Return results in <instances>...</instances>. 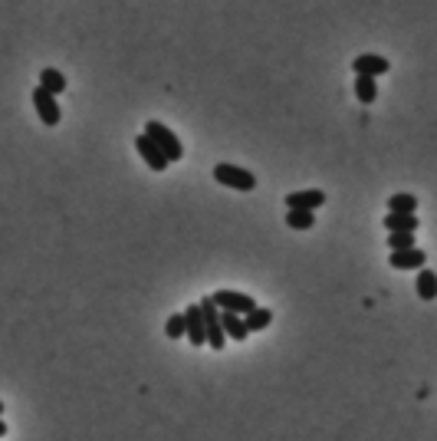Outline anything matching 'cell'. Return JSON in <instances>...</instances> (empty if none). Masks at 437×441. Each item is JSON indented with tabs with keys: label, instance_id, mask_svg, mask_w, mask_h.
I'll use <instances>...</instances> for the list:
<instances>
[{
	"label": "cell",
	"instance_id": "cell-7",
	"mask_svg": "<svg viewBox=\"0 0 437 441\" xmlns=\"http://www.w3.org/2000/svg\"><path fill=\"white\" fill-rule=\"evenodd\" d=\"M135 149H138V155L148 162L151 172H168V165H171V162L164 158L162 149H158V145H155V142H151L145 132H142V135H135Z\"/></svg>",
	"mask_w": 437,
	"mask_h": 441
},
{
	"label": "cell",
	"instance_id": "cell-21",
	"mask_svg": "<svg viewBox=\"0 0 437 441\" xmlns=\"http://www.w3.org/2000/svg\"><path fill=\"white\" fill-rule=\"evenodd\" d=\"M3 435H7V422L0 418V438H3Z\"/></svg>",
	"mask_w": 437,
	"mask_h": 441
},
{
	"label": "cell",
	"instance_id": "cell-16",
	"mask_svg": "<svg viewBox=\"0 0 437 441\" xmlns=\"http://www.w3.org/2000/svg\"><path fill=\"white\" fill-rule=\"evenodd\" d=\"M243 323H247V333H260L273 323V310H266V306H257L253 313L243 316Z\"/></svg>",
	"mask_w": 437,
	"mask_h": 441
},
{
	"label": "cell",
	"instance_id": "cell-20",
	"mask_svg": "<svg viewBox=\"0 0 437 441\" xmlns=\"http://www.w3.org/2000/svg\"><path fill=\"white\" fill-rule=\"evenodd\" d=\"M164 333L171 336V340H181L185 336V313H175L168 323H164Z\"/></svg>",
	"mask_w": 437,
	"mask_h": 441
},
{
	"label": "cell",
	"instance_id": "cell-22",
	"mask_svg": "<svg viewBox=\"0 0 437 441\" xmlns=\"http://www.w3.org/2000/svg\"><path fill=\"white\" fill-rule=\"evenodd\" d=\"M0 415H3V402H0Z\"/></svg>",
	"mask_w": 437,
	"mask_h": 441
},
{
	"label": "cell",
	"instance_id": "cell-11",
	"mask_svg": "<svg viewBox=\"0 0 437 441\" xmlns=\"http://www.w3.org/2000/svg\"><path fill=\"white\" fill-rule=\"evenodd\" d=\"M385 227L388 234H414L421 227V221L414 215H385Z\"/></svg>",
	"mask_w": 437,
	"mask_h": 441
},
{
	"label": "cell",
	"instance_id": "cell-17",
	"mask_svg": "<svg viewBox=\"0 0 437 441\" xmlns=\"http://www.w3.org/2000/svg\"><path fill=\"white\" fill-rule=\"evenodd\" d=\"M414 211H418V198L414 194H391L388 215H414Z\"/></svg>",
	"mask_w": 437,
	"mask_h": 441
},
{
	"label": "cell",
	"instance_id": "cell-1",
	"mask_svg": "<svg viewBox=\"0 0 437 441\" xmlns=\"http://www.w3.org/2000/svg\"><path fill=\"white\" fill-rule=\"evenodd\" d=\"M145 135L162 149V155L168 158V162H181V158H185V145H181V139H178L164 122H155V119H151L148 126H145Z\"/></svg>",
	"mask_w": 437,
	"mask_h": 441
},
{
	"label": "cell",
	"instance_id": "cell-8",
	"mask_svg": "<svg viewBox=\"0 0 437 441\" xmlns=\"http://www.w3.org/2000/svg\"><path fill=\"white\" fill-rule=\"evenodd\" d=\"M325 204V191L309 188V191H293L286 194V211H316Z\"/></svg>",
	"mask_w": 437,
	"mask_h": 441
},
{
	"label": "cell",
	"instance_id": "cell-10",
	"mask_svg": "<svg viewBox=\"0 0 437 441\" xmlns=\"http://www.w3.org/2000/svg\"><path fill=\"white\" fill-rule=\"evenodd\" d=\"M388 264L395 270H425L427 267V253L421 247H411V251H391L388 253Z\"/></svg>",
	"mask_w": 437,
	"mask_h": 441
},
{
	"label": "cell",
	"instance_id": "cell-19",
	"mask_svg": "<svg viewBox=\"0 0 437 441\" xmlns=\"http://www.w3.org/2000/svg\"><path fill=\"white\" fill-rule=\"evenodd\" d=\"M388 247L391 251H411L418 244H414V234H388Z\"/></svg>",
	"mask_w": 437,
	"mask_h": 441
},
{
	"label": "cell",
	"instance_id": "cell-5",
	"mask_svg": "<svg viewBox=\"0 0 437 441\" xmlns=\"http://www.w3.org/2000/svg\"><path fill=\"white\" fill-rule=\"evenodd\" d=\"M33 109H37L40 122L43 126H60V102H56V96H50L43 86L33 89Z\"/></svg>",
	"mask_w": 437,
	"mask_h": 441
},
{
	"label": "cell",
	"instance_id": "cell-3",
	"mask_svg": "<svg viewBox=\"0 0 437 441\" xmlns=\"http://www.w3.org/2000/svg\"><path fill=\"white\" fill-rule=\"evenodd\" d=\"M214 181H217V185H227V188H234V191H253L257 188V178L250 175L247 168L227 165V162H221L217 168H214Z\"/></svg>",
	"mask_w": 437,
	"mask_h": 441
},
{
	"label": "cell",
	"instance_id": "cell-2",
	"mask_svg": "<svg viewBox=\"0 0 437 441\" xmlns=\"http://www.w3.org/2000/svg\"><path fill=\"white\" fill-rule=\"evenodd\" d=\"M200 306V316H204V333H207V346L211 349H224V342H227V336H224V323H221V310H217V303L211 300V297H204V300L198 303Z\"/></svg>",
	"mask_w": 437,
	"mask_h": 441
},
{
	"label": "cell",
	"instance_id": "cell-15",
	"mask_svg": "<svg viewBox=\"0 0 437 441\" xmlns=\"http://www.w3.org/2000/svg\"><path fill=\"white\" fill-rule=\"evenodd\" d=\"M414 287H418V297L421 300H437V274L434 270H418V280H414Z\"/></svg>",
	"mask_w": 437,
	"mask_h": 441
},
{
	"label": "cell",
	"instance_id": "cell-6",
	"mask_svg": "<svg viewBox=\"0 0 437 441\" xmlns=\"http://www.w3.org/2000/svg\"><path fill=\"white\" fill-rule=\"evenodd\" d=\"M352 69H355V76H372V79H378V76H385L391 69V63H388L385 56H378V53H359L352 60Z\"/></svg>",
	"mask_w": 437,
	"mask_h": 441
},
{
	"label": "cell",
	"instance_id": "cell-13",
	"mask_svg": "<svg viewBox=\"0 0 437 441\" xmlns=\"http://www.w3.org/2000/svg\"><path fill=\"white\" fill-rule=\"evenodd\" d=\"M221 323H224V336H230L234 342H243L250 336L247 333V323H243V316L237 313H221Z\"/></svg>",
	"mask_w": 437,
	"mask_h": 441
},
{
	"label": "cell",
	"instance_id": "cell-14",
	"mask_svg": "<svg viewBox=\"0 0 437 441\" xmlns=\"http://www.w3.org/2000/svg\"><path fill=\"white\" fill-rule=\"evenodd\" d=\"M355 99L362 102V106H372L378 99V79H372V76H355Z\"/></svg>",
	"mask_w": 437,
	"mask_h": 441
},
{
	"label": "cell",
	"instance_id": "cell-12",
	"mask_svg": "<svg viewBox=\"0 0 437 441\" xmlns=\"http://www.w3.org/2000/svg\"><path fill=\"white\" fill-rule=\"evenodd\" d=\"M40 86L46 89L50 96H60V92H66V89H69V83H66V76H62L60 69H53V66H46V69L40 73Z\"/></svg>",
	"mask_w": 437,
	"mask_h": 441
},
{
	"label": "cell",
	"instance_id": "cell-4",
	"mask_svg": "<svg viewBox=\"0 0 437 441\" xmlns=\"http://www.w3.org/2000/svg\"><path fill=\"white\" fill-rule=\"evenodd\" d=\"M211 300L217 303V310H221V313L247 316V313L257 310L253 297H247V293H240V290H217V293H211Z\"/></svg>",
	"mask_w": 437,
	"mask_h": 441
},
{
	"label": "cell",
	"instance_id": "cell-9",
	"mask_svg": "<svg viewBox=\"0 0 437 441\" xmlns=\"http://www.w3.org/2000/svg\"><path fill=\"white\" fill-rule=\"evenodd\" d=\"M185 336L191 340V346H207V333H204V316H200V306H187L185 310Z\"/></svg>",
	"mask_w": 437,
	"mask_h": 441
},
{
	"label": "cell",
	"instance_id": "cell-18",
	"mask_svg": "<svg viewBox=\"0 0 437 441\" xmlns=\"http://www.w3.org/2000/svg\"><path fill=\"white\" fill-rule=\"evenodd\" d=\"M286 224L293 227V231H309V227L316 224V215H312V211H286Z\"/></svg>",
	"mask_w": 437,
	"mask_h": 441
}]
</instances>
